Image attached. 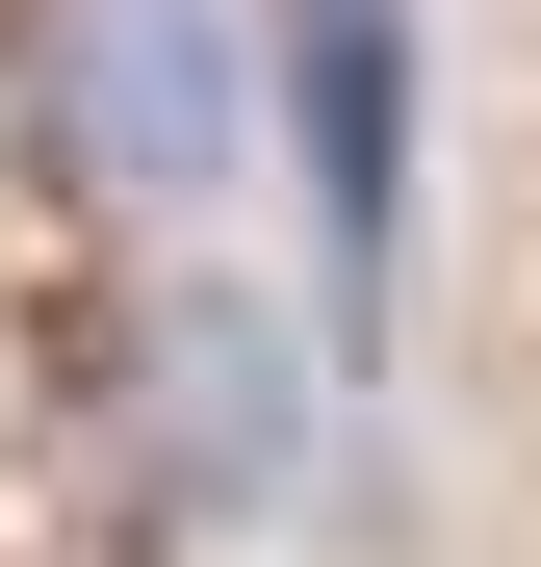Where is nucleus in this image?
<instances>
[{
	"label": "nucleus",
	"instance_id": "1",
	"mask_svg": "<svg viewBox=\"0 0 541 567\" xmlns=\"http://www.w3.org/2000/svg\"><path fill=\"white\" fill-rule=\"evenodd\" d=\"M52 78H77V155H104L129 207H207V181L258 155V104H232V0H77Z\"/></svg>",
	"mask_w": 541,
	"mask_h": 567
},
{
	"label": "nucleus",
	"instance_id": "2",
	"mask_svg": "<svg viewBox=\"0 0 541 567\" xmlns=\"http://www.w3.org/2000/svg\"><path fill=\"white\" fill-rule=\"evenodd\" d=\"M258 52H284V130H310L335 284H387V207H413V27H387V0H258Z\"/></svg>",
	"mask_w": 541,
	"mask_h": 567
},
{
	"label": "nucleus",
	"instance_id": "3",
	"mask_svg": "<svg viewBox=\"0 0 541 567\" xmlns=\"http://www.w3.org/2000/svg\"><path fill=\"white\" fill-rule=\"evenodd\" d=\"M155 388H180V464H207V491H284V464H310V361L258 336V310H180Z\"/></svg>",
	"mask_w": 541,
	"mask_h": 567
}]
</instances>
